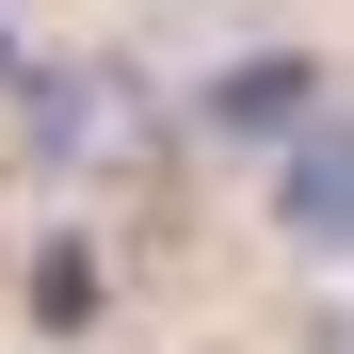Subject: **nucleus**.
Instances as JSON below:
<instances>
[{
  "label": "nucleus",
  "mask_w": 354,
  "mask_h": 354,
  "mask_svg": "<svg viewBox=\"0 0 354 354\" xmlns=\"http://www.w3.org/2000/svg\"><path fill=\"white\" fill-rule=\"evenodd\" d=\"M274 225L306 258H354V129H338V113H306V129L274 145Z\"/></svg>",
  "instance_id": "obj_1"
},
{
  "label": "nucleus",
  "mask_w": 354,
  "mask_h": 354,
  "mask_svg": "<svg viewBox=\"0 0 354 354\" xmlns=\"http://www.w3.org/2000/svg\"><path fill=\"white\" fill-rule=\"evenodd\" d=\"M209 129L225 145H290V129H306V65H225L209 81Z\"/></svg>",
  "instance_id": "obj_2"
}]
</instances>
